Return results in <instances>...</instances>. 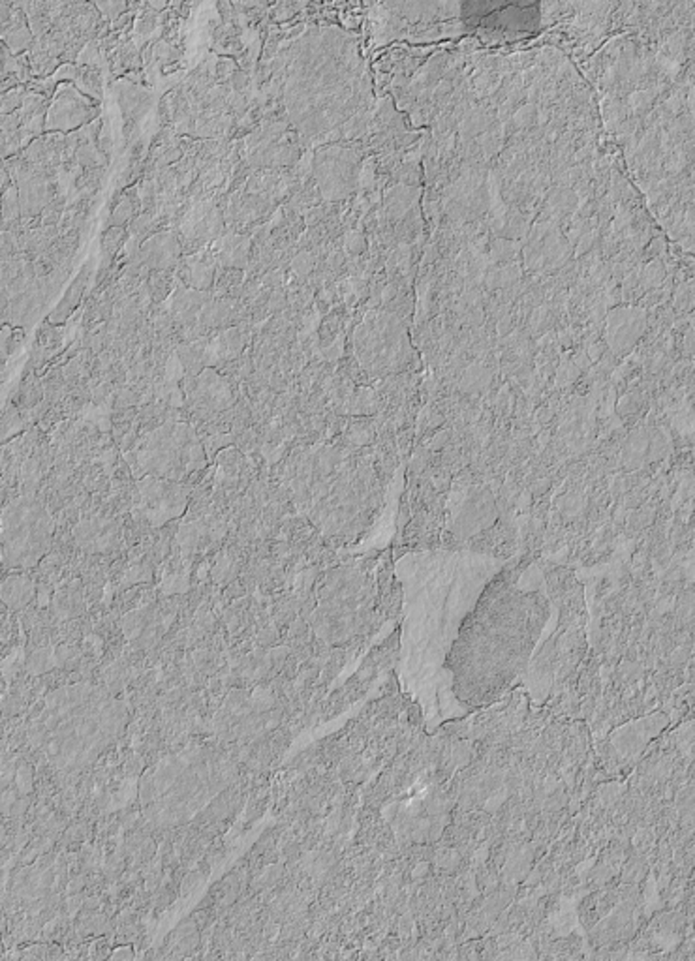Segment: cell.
I'll list each match as a JSON object with an SVG mask.
<instances>
[{
    "instance_id": "obj_9",
    "label": "cell",
    "mask_w": 695,
    "mask_h": 961,
    "mask_svg": "<svg viewBox=\"0 0 695 961\" xmlns=\"http://www.w3.org/2000/svg\"><path fill=\"white\" fill-rule=\"evenodd\" d=\"M76 541L91 552H108L117 541V526L103 519L85 520L76 528Z\"/></svg>"
},
{
    "instance_id": "obj_8",
    "label": "cell",
    "mask_w": 695,
    "mask_h": 961,
    "mask_svg": "<svg viewBox=\"0 0 695 961\" xmlns=\"http://www.w3.org/2000/svg\"><path fill=\"white\" fill-rule=\"evenodd\" d=\"M56 102H61L62 106H66V109L61 106H56V103L53 106L46 123V126L49 128V130H70V128L81 124L83 121L92 118V115H96V113H92L88 103L85 102L72 87L61 91V94L56 98Z\"/></svg>"
},
{
    "instance_id": "obj_23",
    "label": "cell",
    "mask_w": 695,
    "mask_h": 961,
    "mask_svg": "<svg viewBox=\"0 0 695 961\" xmlns=\"http://www.w3.org/2000/svg\"><path fill=\"white\" fill-rule=\"evenodd\" d=\"M293 10H297L295 4H290V2L278 4V8H276V17H278V19H286V17H292Z\"/></svg>"
},
{
    "instance_id": "obj_17",
    "label": "cell",
    "mask_w": 695,
    "mask_h": 961,
    "mask_svg": "<svg viewBox=\"0 0 695 961\" xmlns=\"http://www.w3.org/2000/svg\"><path fill=\"white\" fill-rule=\"evenodd\" d=\"M25 136H23V130H10V132H2V156L6 160H10L14 158V154L19 151L21 143H23ZM17 156V154H16Z\"/></svg>"
},
{
    "instance_id": "obj_7",
    "label": "cell",
    "mask_w": 695,
    "mask_h": 961,
    "mask_svg": "<svg viewBox=\"0 0 695 961\" xmlns=\"http://www.w3.org/2000/svg\"><path fill=\"white\" fill-rule=\"evenodd\" d=\"M186 487L177 481L145 477L138 487V517L147 520L148 524L162 526L183 513L186 507Z\"/></svg>"
},
{
    "instance_id": "obj_19",
    "label": "cell",
    "mask_w": 695,
    "mask_h": 961,
    "mask_svg": "<svg viewBox=\"0 0 695 961\" xmlns=\"http://www.w3.org/2000/svg\"><path fill=\"white\" fill-rule=\"evenodd\" d=\"M312 255L308 252H299V254L293 258L292 261V275H295L297 278H308L310 276V269H312Z\"/></svg>"
},
{
    "instance_id": "obj_25",
    "label": "cell",
    "mask_w": 695,
    "mask_h": 961,
    "mask_svg": "<svg viewBox=\"0 0 695 961\" xmlns=\"http://www.w3.org/2000/svg\"><path fill=\"white\" fill-rule=\"evenodd\" d=\"M246 81H248L246 73L235 71V76H233V87H235V91H243V88H245V85H246Z\"/></svg>"
},
{
    "instance_id": "obj_21",
    "label": "cell",
    "mask_w": 695,
    "mask_h": 961,
    "mask_svg": "<svg viewBox=\"0 0 695 961\" xmlns=\"http://www.w3.org/2000/svg\"><path fill=\"white\" fill-rule=\"evenodd\" d=\"M96 8H98V10L103 11V16L117 17V16H123L121 11L126 10V4H124V2H109V4H108V2H100V4H96Z\"/></svg>"
},
{
    "instance_id": "obj_15",
    "label": "cell",
    "mask_w": 695,
    "mask_h": 961,
    "mask_svg": "<svg viewBox=\"0 0 695 961\" xmlns=\"http://www.w3.org/2000/svg\"><path fill=\"white\" fill-rule=\"evenodd\" d=\"M64 203H66V199L59 195L56 199H53L51 203L47 205L44 213H41V225L44 228H53V225H61L59 222L62 220V210H64Z\"/></svg>"
},
{
    "instance_id": "obj_18",
    "label": "cell",
    "mask_w": 695,
    "mask_h": 961,
    "mask_svg": "<svg viewBox=\"0 0 695 961\" xmlns=\"http://www.w3.org/2000/svg\"><path fill=\"white\" fill-rule=\"evenodd\" d=\"M26 92L23 87H16L11 88V91L4 92L2 94V115H10V113H16L17 107L23 106L25 102ZM21 109V107H19Z\"/></svg>"
},
{
    "instance_id": "obj_1",
    "label": "cell",
    "mask_w": 695,
    "mask_h": 961,
    "mask_svg": "<svg viewBox=\"0 0 695 961\" xmlns=\"http://www.w3.org/2000/svg\"><path fill=\"white\" fill-rule=\"evenodd\" d=\"M504 567V559L470 550L417 552L397 565L404 588L400 674L427 721L466 713L453 695L447 661L466 618Z\"/></svg>"
},
{
    "instance_id": "obj_16",
    "label": "cell",
    "mask_w": 695,
    "mask_h": 961,
    "mask_svg": "<svg viewBox=\"0 0 695 961\" xmlns=\"http://www.w3.org/2000/svg\"><path fill=\"white\" fill-rule=\"evenodd\" d=\"M136 210H138V207L133 205L132 199H130L128 195H124L123 201H121V203L115 207V210H113V216H111L113 228H123V225L126 224L130 218H132V214L136 213Z\"/></svg>"
},
{
    "instance_id": "obj_12",
    "label": "cell",
    "mask_w": 695,
    "mask_h": 961,
    "mask_svg": "<svg viewBox=\"0 0 695 961\" xmlns=\"http://www.w3.org/2000/svg\"><path fill=\"white\" fill-rule=\"evenodd\" d=\"M147 284L151 302H153V305H160V302L169 295V291H171L173 275H171V270L166 269L151 270V275H148L147 278Z\"/></svg>"
},
{
    "instance_id": "obj_3",
    "label": "cell",
    "mask_w": 695,
    "mask_h": 961,
    "mask_svg": "<svg viewBox=\"0 0 695 961\" xmlns=\"http://www.w3.org/2000/svg\"><path fill=\"white\" fill-rule=\"evenodd\" d=\"M126 719V704L106 687L72 683L47 695L31 734L51 763L83 766L121 734Z\"/></svg>"
},
{
    "instance_id": "obj_4",
    "label": "cell",
    "mask_w": 695,
    "mask_h": 961,
    "mask_svg": "<svg viewBox=\"0 0 695 961\" xmlns=\"http://www.w3.org/2000/svg\"><path fill=\"white\" fill-rule=\"evenodd\" d=\"M53 519L34 496H21L2 511V564L26 569L36 565L49 549Z\"/></svg>"
},
{
    "instance_id": "obj_5",
    "label": "cell",
    "mask_w": 695,
    "mask_h": 961,
    "mask_svg": "<svg viewBox=\"0 0 695 961\" xmlns=\"http://www.w3.org/2000/svg\"><path fill=\"white\" fill-rule=\"evenodd\" d=\"M203 449L188 424H166L145 437L138 449L139 468L148 477L177 481L203 466Z\"/></svg>"
},
{
    "instance_id": "obj_22",
    "label": "cell",
    "mask_w": 695,
    "mask_h": 961,
    "mask_svg": "<svg viewBox=\"0 0 695 961\" xmlns=\"http://www.w3.org/2000/svg\"><path fill=\"white\" fill-rule=\"evenodd\" d=\"M233 71H235L233 62H231V61H220L218 62V70H216V76H218L216 79H218V81H224L225 77L230 76V73H233Z\"/></svg>"
},
{
    "instance_id": "obj_13",
    "label": "cell",
    "mask_w": 695,
    "mask_h": 961,
    "mask_svg": "<svg viewBox=\"0 0 695 961\" xmlns=\"http://www.w3.org/2000/svg\"><path fill=\"white\" fill-rule=\"evenodd\" d=\"M17 193H19L17 186H10L6 192H2V224H14L23 218L21 199Z\"/></svg>"
},
{
    "instance_id": "obj_6",
    "label": "cell",
    "mask_w": 695,
    "mask_h": 961,
    "mask_svg": "<svg viewBox=\"0 0 695 961\" xmlns=\"http://www.w3.org/2000/svg\"><path fill=\"white\" fill-rule=\"evenodd\" d=\"M280 719L275 697L265 691L231 693L216 716V733L222 740L260 736Z\"/></svg>"
},
{
    "instance_id": "obj_24",
    "label": "cell",
    "mask_w": 695,
    "mask_h": 961,
    "mask_svg": "<svg viewBox=\"0 0 695 961\" xmlns=\"http://www.w3.org/2000/svg\"><path fill=\"white\" fill-rule=\"evenodd\" d=\"M154 21H156V14H143V16H141V21H139L138 29L141 32L151 31L154 26Z\"/></svg>"
},
{
    "instance_id": "obj_11",
    "label": "cell",
    "mask_w": 695,
    "mask_h": 961,
    "mask_svg": "<svg viewBox=\"0 0 695 961\" xmlns=\"http://www.w3.org/2000/svg\"><path fill=\"white\" fill-rule=\"evenodd\" d=\"M32 584L26 576H10L2 586V599L10 606L25 605L31 599Z\"/></svg>"
},
{
    "instance_id": "obj_10",
    "label": "cell",
    "mask_w": 695,
    "mask_h": 961,
    "mask_svg": "<svg viewBox=\"0 0 695 961\" xmlns=\"http://www.w3.org/2000/svg\"><path fill=\"white\" fill-rule=\"evenodd\" d=\"M88 273H91V270H88V265H85V267H83V269H81V276H77V280H76V282H73L72 288H70V290H68V293H66V297H64V300H62L61 305L56 306L55 310H53L51 317H49V323H51V325H56V323H62V321L66 320L68 315H70L73 310H76L77 302H79V299H81L83 291H85V285H87Z\"/></svg>"
},
{
    "instance_id": "obj_26",
    "label": "cell",
    "mask_w": 695,
    "mask_h": 961,
    "mask_svg": "<svg viewBox=\"0 0 695 961\" xmlns=\"http://www.w3.org/2000/svg\"><path fill=\"white\" fill-rule=\"evenodd\" d=\"M130 19H132V16H130V14H123V16H118V19L113 23V29H121V26L126 25Z\"/></svg>"
},
{
    "instance_id": "obj_20",
    "label": "cell",
    "mask_w": 695,
    "mask_h": 961,
    "mask_svg": "<svg viewBox=\"0 0 695 961\" xmlns=\"http://www.w3.org/2000/svg\"><path fill=\"white\" fill-rule=\"evenodd\" d=\"M79 73H81L85 88H87L91 94H94L96 98L102 96V91H100V88H102V85H100V71L94 70V68H83Z\"/></svg>"
},
{
    "instance_id": "obj_14",
    "label": "cell",
    "mask_w": 695,
    "mask_h": 961,
    "mask_svg": "<svg viewBox=\"0 0 695 961\" xmlns=\"http://www.w3.org/2000/svg\"><path fill=\"white\" fill-rule=\"evenodd\" d=\"M126 231L123 228H109L102 237V252L103 260H111L113 254L117 252L124 243Z\"/></svg>"
},
{
    "instance_id": "obj_2",
    "label": "cell",
    "mask_w": 695,
    "mask_h": 961,
    "mask_svg": "<svg viewBox=\"0 0 695 961\" xmlns=\"http://www.w3.org/2000/svg\"><path fill=\"white\" fill-rule=\"evenodd\" d=\"M532 571L534 567L522 571L519 564H506L466 618L451 650L450 659L474 646L487 656L481 665L489 672L483 701H489L494 687L507 686L517 676L547 618V601L534 588Z\"/></svg>"
}]
</instances>
